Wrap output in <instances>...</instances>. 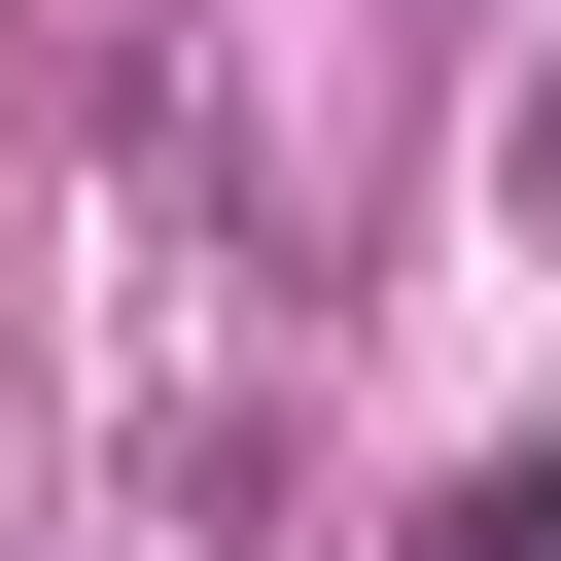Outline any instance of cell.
<instances>
[{
  "mask_svg": "<svg viewBox=\"0 0 561 561\" xmlns=\"http://www.w3.org/2000/svg\"><path fill=\"white\" fill-rule=\"evenodd\" d=\"M421 561H561V456H491V491H456V526H421Z\"/></svg>",
  "mask_w": 561,
  "mask_h": 561,
  "instance_id": "cell-1",
  "label": "cell"
}]
</instances>
